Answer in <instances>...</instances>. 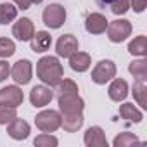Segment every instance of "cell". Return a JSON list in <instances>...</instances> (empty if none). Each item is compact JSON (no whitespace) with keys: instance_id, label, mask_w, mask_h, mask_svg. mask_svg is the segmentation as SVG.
Here are the masks:
<instances>
[{"instance_id":"484cf974","label":"cell","mask_w":147,"mask_h":147,"mask_svg":"<svg viewBox=\"0 0 147 147\" xmlns=\"http://www.w3.org/2000/svg\"><path fill=\"white\" fill-rule=\"evenodd\" d=\"M14 52H16V45H14L12 40H9V38H0V57H2V59L11 57Z\"/></svg>"},{"instance_id":"e0dca14e","label":"cell","mask_w":147,"mask_h":147,"mask_svg":"<svg viewBox=\"0 0 147 147\" xmlns=\"http://www.w3.org/2000/svg\"><path fill=\"white\" fill-rule=\"evenodd\" d=\"M30 42H31V50L42 54V52L49 50V47L52 43V38H50V35L47 31H36V33H33Z\"/></svg>"},{"instance_id":"d6986e66","label":"cell","mask_w":147,"mask_h":147,"mask_svg":"<svg viewBox=\"0 0 147 147\" xmlns=\"http://www.w3.org/2000/svg\"><path fill=\"white\" fill-rule=\"evenodd\" d=\"M128 71L133 75V78L137 82H145L147 80V61L145 59L131 61L130 66H128Z\"/></svg>"},{"instance_id":"4fadbf2b","label":"cell","mask_w":147,"mask_h":147,"mask_svg":"<svg viewBox=\"0 0 147 147\" xmlns=\"http://www.w3.org/2000/svg\"><path fill=\"white\" fill-rule=\"evenodd\" d=\"M83 140H85V145L88 147H107V138L100 126H90L85 131Z\"/></svg>"},{"instance_id":"ba28073f","label":"cell","mask_w":147,"mask_h":147,"mask_svg":"<svg viewBox=\"0 0 147 147\" xmlns=\"http://www.w3.org/2000/svg\"><path fill=\"white\" fill-rule=\"evenodd\" d=\"M31 73H33V66L28 59H21L14 64V67L11 69V75L14 78V82L18 85H26L31 80Z\"/></svg>"},{"instance_id":"f1b7e54d","label":"cell","mask_w":147,"mask_h":147,"mask_svg":"<svg viewBox=\"0 0 147 147\" xmlns=\"http://www.w3.org/2000/svg\"><path fill=\"white\" fill-rule=\"evenodd\" d=\"M33 144L36 147H54V145H57V138L52 137V135H49V133H42V135H38L35 138Z\"/></svg>"},{"instance_id":"4316f807","label":"cell","mask_w":147,"mask_h":147,"mask_svg":"<svg viewBox=\"0 0 147 147\" xmlns=\"http://www.w3.org/2000/svg\"><path fill=\"white\" fill-rule=\"evenodd\" d=\"M16 107H7L0 104V125H7L16 118Z\"/></svg>"},{"instance_id":"1f68e13d","label":"cell","mask_w":147,"mask_h":147,"mask_svg":"<svg viewBox=\"0 0 147 147\" xmlns=\"http://www.w3.org/2000/svg\"><path fill=\"white\" fill-rule=\"evenodd\" d=\"M12 2L19 7V9H23V11H26V9H30V0H12Z\"/></svg>"},{"instance_id":"603a6c76","label":"cell","mask_w":147,"mask_h":147,"mask_svg":"<svg viewBox=\"0 0 147 147\" xmlns=\"http://www.w3.org/2000/svg\"><path fill=\"white\" fill-rule=\"evenodd\" d=\"M18 16V9L12 4H0V24H9Z\"/></svg>"},{"instance_id":"83f0119b","label":"cell","mask_w":147,"mask_h":147,"mask_svg":"<svg viewBox=\"0 0 147 147\" xmlns=\"http://www.w3.org/2000/svg\"><path fill=\"white\" fill-rule=\"evenodd\" d=\"M109 5H111L113 14L121 16V14H126L128 12V9H130V0H113Z\"/></svg>"},{"instance_id":"7c38bea8","label":"cell","mask_w":147,"mask_h":147,"mask_svg":"<svg viewBox=\"0 0 147 147\" xmlns=\"http://www.w3.org/2000/svg\"><path fill=\"white\" fill-rule=\"evenodd\" d=\"M7 133L9 137H12L14 140H24L28 135H30V125L24 121V119H19L18 116L7 123Z\"/></svg>"},{"instance_id":"836d02e7","label":"cell","mask_w":147,"mask_h":147,"mask_svg":"<svg viewBox=\"0 0 147 147\" xmlns=\"http://www.w3.org/2000/svg\"><path fill=\"white\" fill-rule=\"evenodd\" d=\"M43 0H30V4H42Z\"/></svg>"},{"instance_id":"52a82bcc","label":"cell","mask_w":147,"mask_h":147,"mask_svg":"<svg viewBox=\"0 0 147 147\" xmlns=\"http://www.w3.org/2000/svg\"><path fill=\"white\" fill-rule=\"evenodd\" d=\"M24 100V95H23V90L16 85H9V87H4L0 90V104L2 106H7V107H18L21 106Z\"/></svg>"},{"instance_id":"3957f363","label":"cell","mask_w":147,"mask_h":147,"mask_svg":"<svg viewBox=\"0 0 147 147\" xmlns=\"http://www.w3.org/2000/svg\"><path fill=\"white\" fill-rule=\"evenodd\" d=\"M107 36L113 43H119V42H125L130 33H131V24L130 21L126 19H116V21H111L107 23Z\"/></svg>"},{"instance_id":"7402d4cb","label":"cell","mask_w":147,"mask_h":147,"mask_svg":"<svg viewBox=\"0 0 147 147\" xmlns=\"http://www.w3.org/2000/svg\"><path fill=\"white\" fill-rule=\"evenodd\" d=\"M140 145V140L133 135V133H130V131H123V133H119L114 140H113V145L114 147H130V145Z\"/></svg>"},{"instance_id":"2e32d148","label":"cell","mask_w":147,"mask_h":147,"mask_svg":"<svg viewBox=\"0 0 147 147\" xmlns=\"http://www.w3.org/2000/svg\"><path fill=\"white\" fill-rule=\"evenodd\" d=\"M92 61H90V55L87 52H75V54H71L69 55V66L73 71H78V73H83L90 67Z\"/></svg>"},{"instance_id":"44dd1931","label":"cell","mask_w":147,"mask_h":147,"mask_svg":"<svg viewBox=\"0 0 147 147\" xmlns=\"http://www.w3.org/2000/svg\"><path fill=\"white\" fill-rule=\"evenodd\" d=\"M128 52H130L131 55H140V57H144V55L147 54V38H145L144 35L135 36V38L128 43Z\"/></svg>"},{"instance_id":"4dcf8cb0","label":"cell","mask_w":147,"mask_h":147,"mask_svg":"<svg viewBox=\"0 0 147 147\" xmlns=\"http://www.w3.org/2000/svg\"><path fill=\"white\" fill-rule=\"evenodd\" d=\"M147 5V0H130V7H133L135 12H144Z\"/></svg>"},{"instance_id":"6da1fadb","label":"cell","mask_w":147,"mask_h":147,"mask_svg":"<svg viewBox=\"0 0 147 147\" xmlns=\"http://www.w3.org/2000/svg\"><path fill=\"white\" fill-rule=\"evenodd\" d=\"M62 73H64L62 66H61L59 59L54 55H45L36 62V75L49 87H55L61 82Z\"/></svg>"},{"instance_id":"5bb4252c","label":"cell","mask_w":147,"mask_h":147,"mask_svg":"<svg viewBox=\"0 0 147 147\" xmlns=\"http://www.w3.org/2000/svg\"><path fill=\"white\" fill-rule=\"evenodd\" d=\"M106 28H107V19L99 12L90 14L87 18V21H85V30L90 35H100V33L106 31Z\"/></svg>"},{"instance_id":"d4e9b609","label":"cell","mask_w":147,"mask_h":147,"mask_svg":"<svg viewBox=\"0 0 147 147\" xmlns=\"http://www.w3.org/2000/svg\"><path fill=\"white\" fill-rule=\"evenodd\" d=\"M55 92H57V97L64 95V94H78V85L73 80L61 78V82L55 85Z\"/></svg>"},{"instance_id":"5b68a950","label":"cell","mask_w":147,"mask_h":147,"mask_svg":"<svg viewBox=\"0 0 147 147\" xmlns=\"http://www.w3.org/2000/svg\"><path fill=\"white\" fill-rule=\"evenodd\" d=\"M57 100H59V109H61L62 114H78V113H83L85 102H83V99L78 94H64V95H59Z\"/></svg>"},{"instance_id":"30bf717a","label":"cell","mask_w":147,"mask_h":147,"mask_svg":"<svg viewBox=\"0 0 147 147\" xmlns=\"http://www.w3.org/2000/svg\"><path fill=\"white\" fill-rule=\"evenodd\" d=\"M78 50V40L73 35H62L55 43V52L61 57H69Z\"/></svg>"},{"instance_id":"f546056e","label":"cell","mask_w":147,"mask_h":147,"mask_svg":"<svg viewBox=\"0 0 147 147\" xmlns=\"http://www.w3.org/2000/svg\"><path fill=\"white\" fill-rule=\"evenodd\" d=\"M9 75H11V66H9V62L0 61V82H4L5 78H9Z\"/></svg>"},{"instance_id":"277c9868","label":"cell","mask_w":147,"mask_h":147,"mask_svg":"<svg viewBox=\"0 0 147 147\" xmlns=\"http://www.w3.org/2000/svg\"><path fill=\"white\" fill-rule=\"evenodd\" d=\"M114 76H116V64L109 59L100 61L92 71V82L97 83V85H106Z\"/></svg>"},{"instance_id":"7a4b0ae2","label":"cell","mask_w":147,"mask_h":147,"mask_svg":"<svg viewBox=\"0 0 147 147\" xmlns=\"http://www.w3.org/2000/svg\"><path fill=\"white\" fill-rule=\"evenodd\" d=\"M61 114L57 111H52V109H47V111H42L36 114L35 118V125L40 131L43 133H52L55 131L59 126H61Z\"/></svg>"},{"instance_id":"d6a6232c","label":"cell","mask_w":147,"mask_h":147,"mask_svg":"<svg viewBox=\"0 0 147 147\" xmlns=\"http://www.w3.org/2000/svg\"><path fill=\"white\" fill-rule=\"evenodd\" d=\"M111 2H113V0H95V4H97L99 7H107Z\"/></svg>"},{"instance_id":"9a60e30c","label":"cell","mask_w":147,"mask_h":147,"mask_svg":"<svg viewBox=\"0 0 147 147\" xmlns=\"http://www.w3.org/2000/svg\"><path fill=\"white\" fill-rule=\"evenodd\" d=\"M109 99L114 100V102H119V100H125L126 95H128V83L123 80V78H116L111 85H109Z\"/></svg>"},{"instance_id":"8fae6325","label":"cell","mask_w":147,"mask_h":147,"mask_svg":"<svg viewBox=\"0 0 147 147\" xmlns=\"http://www.w3.org/2000/svg\"><path fill=\"white\" fill-rule=\"evenodd\" d=\"M33 33H35V26H33L31 19H28V18H21L12 26V35L21 42H28L33 36Z\"/></svg>"},{"instance_id":"ac0fdd59","label":"cell","mask_w":147,"mask_h":147,"mask_svg":"<svg viewBox=\"0 0 147 147\" xmlns=\"http://www.w3.org/2000/svg\"><path fill=\"white\" fill-rule=\"evenodd\" d=\"M82 125H83V114L82 113H78V114H62V118H61V126L69 133L78 131L82 128Z\"/></svg>"},{"instance_id":"9c48e42d","label":"cell","mask_w":147,"mask_h":147,"mask_svg":"<svg viewBox=\"0 0 147 147\" xmlns=\"http://www.w3.org/2000/svg\"><path fill=\"white\" fill-rule=\"evenodd\" d=\"M52 97H54L52 90H50L49 87H45V85L33 87L31 92H30V100H31V104H33L35 107H43V106H47V104L52 100Z\"/></svg>"},{"instance_id":"cb8c5ba5","label":"cell","mask_w":147,"mask_h":147,"mask_svg":"<svg viewBox=\"0 0 147 147\" xmlns=\"http://www.w3.org/2000/svg\"><path fill=\"white\" fill-rule=\"evenodd\" d=\"M133 97H135V100L138 102L140 107L147 109V87H145L144 82H135V85H133Z\"/></svg>"},{"instance_id":"8992f818","label":"cell","mask_w":147,"mask_h":147,"mask_svg":"<svg viewBox=\"0 0 147 147\" xmlns=\"http://www.w3.org/2000/svg\"><path fill=\"white\" fill-rule=\"evenodd\" d=\"M42 18H43V23H45L49 28L57 30V28H61V26L64 24V21H66V9H64L61 4H50V5L45 7Z\"/></svg>"},{"instance_id":"ffe728a7","label":"cell","mask_w":147,"mask_h":147,"mask_svg":"<svg viewBox=\"0 0 147 147\" xmlns=\"http://www.w3.org/2000/svg\"><path fill=\"white\" fill-rule=\"evenodd\" d=\"M119 116L126 121H131V123H140L142 121V113L131 102H126V104L119 106Z\"/></svg>"}]
</instances>
